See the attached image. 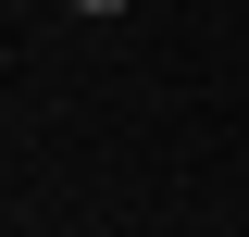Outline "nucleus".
Instances as JSON below:
<instances>
[{"mask_svg":"<svg viewBox=\"0 0 249 237\" xmlns=\"http://www.w3.org/2000/svg\"><path fill=\"white\" fill-rule=\"evenodd\" d=\"M75 13H124V0H75Z\"/></svg>","mask_w":249,"mask_h":237,"instance_id":"f257e3e1","label":"nucleus"}]
</instances>
